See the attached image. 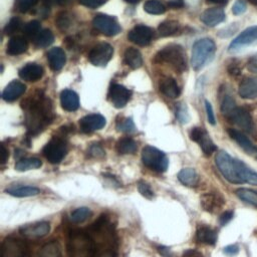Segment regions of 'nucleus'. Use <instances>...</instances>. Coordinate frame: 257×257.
<instances>
[{
    "label": "nucleus",
    "mask_w": 257,
    "mask_h": 257,
    "mask_svg": "<svg viewBox=\"0 0 257 257\" xmlns=\"http://www.w3.org/2000/svg\"><path fill=\"white\" fill-rule=\"evenodd\" d=\"M179 181L188 187H195L199 183V175L198 173L192 168H186L179 172L178 174Z\"/></svg>",
    "instance_id": "nucleus-30"
},
{
    "label": "nucleus",
    "mask_w": 257,
    "mask_h": 257,
    "mask_svg": "<svg viewBox=\"0 0 257 257\" xmlns=\"http://www.w3.org/2000/svg\"><path fill=\"white\" fill-rule=\"evenodd\" d=\"M209 3H213V4H219V5H225L228 3L229 0H206Z\"/></svg>",
    "instance_id": "nucleus-60"
},
{
    "label": "nucleus",
    "mask_w": 257,
    "mask_h": 257,
    "mask_svg": "<svg viewBox=\"0 0 257 257\" xmlns=\"http://www.w3.org/2000/svg\"><path fill=\"white\" fill-rule=\"evenodd\" d=\"M138 190L141 193V195H143L147 199H152L154 197V191L152 190L151 186L148 183L144 182V181L139 182Z\"/></svg>",
    "instance_id": "nucleus-46"
},
{
    "label": "nucleus",
    "mask_w": 257,
    "mask_h": 257,
    "mask_svg": "<svg viewBox=\"0 0 257 257\" xmlns=\"http://www.w3.org/2000/svg\"><path fill=\"white\" fill-rule=\"evenodd\" d=\"M115 249L113 246L110 247H105L102 246L101 247V251L97 250V253L95 255V257H115Z\"/></svg>",
    "instance_id": "nucleus-49"
},
{
    "label": "nucleus",
    "mask_w": 257,
    "mask_h": 257,
    "mask_svg": "<svg viewBox=\"0 0 257 257\" xmlns=\"http://www.w3.org/2000/svg\"><path fill=\"white\" fill-rule=\"evenodd\" d=\"M21 104L25 111V125L29 135H37L52 122L54 118L52 103L42 91L30 95Z\"/></svg>",
    "instance_id": "nucleus-1"
},
{
    "label": "nucleus",
    "mask_w": 257,
    "mask_h": 257,
    "mask_svg": "<svg viewBox=\"0 0 257 257\" xmlns=\"http://www.w3.org/2000/svg\"><path fill=\"white\" fill-rule=\"evenodd\" d=\"M215 162L223 177L230 183H248L257 186V173L252 171L242 161L234 159L226 152L221 151L216 155Z\"/></svg>",
    "instance_id": "nucleus-2"
},
{
    "label": "nucleus",
    "mask_w": 257,
    "mask_h": 257,
    "mask_svg": "<svg viewBox=\"0 0 257 257\" xmlns=\"http://www.w3.org/2000/svg\"><path fill=\"white\" fill-rule=\"evenodd\" d=\"M182 257H204V256H203L199 251H197V250L188 249V250H186V251L183 253Z\"/></svg>",
    "instance_id": "nucleus-55"
},
{
    "label": "nucleus",
    "mask_w": 257,
    "mask_h": 257,
    "mask_svg": "<svg viewBox=\"0 0 257 257\" xmlns=\"http://www.w3.org/2000/svg\"><path fill=\"white\" fill-rule=\"evenodd\" d=\"M155 32L154 30L146 25H137L135 26L127 34V38L133 43L140 45V46H146L149 45L153 38H154Z\"/></svg>",
    "instance_id": "nucleus-12"
},
{
    "label": "nucleus",
    "mask_w": 257,
    "mask_h": 257,
    "mask_svg": "<svg viewBox=\"0 0 257 257\" xmlns=\"http://www.w3.org/2000/svg\"><path fill=\"white\" fill-rule=\"evenodd\" d=\"M43 75V68L37 63H27L19 70V76L26 81H37Z\"/></svg>",
    "instance_id": "nucleus-24"
},
{
    "label": "nucleus",
    "mask_w": 257,
    "mask_h": 257,
    "mask_svg": "<svg viewBox=\"0 0 257 257\" xmlns=\"http://www.w3.org/2000/svg\"><path fill=\"white\" fill-rule=\"evenodd\" d=\"M190 139L200 145L203 153L206 156H211L217 150L216 145L211 140L209 134L203 127H193L190 132Z\"/></svg>",
    "instance_id": "nucleus-11"
},
{
    "label": "nucleus",
    "mask_w": 257,
    "mask_h": 257,
    "mask_svg": "<svg viewBox=\"0 0 257 257\" xmlns=\"http://www.w3.org/2000/svg\"><path fill=\"white\" fill-rule=\"evenodd\" d=\"M108 0H79V3L85 7H88L90 9H95L104 3H106Z\"/></svg>",
    "instance_id": "nucleus-48"
},
{
    "label": "nucleus",
    "mask_w": 257,
    "mask_h": 257,
    "mask_svg": "<svg viewBox=\"0 0 257 257\" xmlns=\"http://www.w3.org/2000/svg\"><path fill=\"white\" fill-rule=\"evenodd\" d=\"M205 108H206V113H207L208 121L211 124H215L216 123V119H215V114H214V111H213V107H212L211 103L208 100H205Z\"/></svg>",
    "instance_id": "nucleus-51"
},
{
    "label": "nucleus",
    "mask_w": 257,
    "mask_h": 257,
    "mask_svg": "<svg viewBox=\"0 0 257 257\" xmlns=\"http://www.w3.org/2000/svg\"><path fill=\"white\" fill-rule=\"evenodd\" d=\"M26 90V86L19 80H12L9 82L2 92V98L5 101H14L20 97Z\"/></svg>",
    "instance_id": "nucleus-21"
},
{
    "label": "nucleus",
    "mask_w": 257,
    "mask_h": 257,
    "mask_svg": "<svg viewBox=\"0 0 257 257\" xmlns=\"http://www.w3.org/2000/svg\"><path fill=\"white\" fill-rule=\"evenodd\" d=\"M233 215H234L233 211H226V212H224V213L220 216V218H219L220 225H222V226L226 225V224L233 218Z\"/></svg>",
    "instance_id": "nucleus-54"
},
{
    "label": "nucleus",
    "mask_w": 257,
    "mask_h": 257,
    "mask_svg": "<svg viewBox=\"0 0 257 257\" xmlns=\"http://www.w3.org/2000/svg\"><path fill=\"white\" fill-rule=\"evenodd\" d=\"M236 106L237 105L234 98L230 94H225L221 102V111L224 114V116L227 117Z\"/></svg>",
    "instance_id": "nucleus-41"
},
{
    "label": "nucleus",
    "mask_w": 257,
    "mask_h": 257,
    "mask_svg": "<svg viewBox=\"0 0 257 257\" xmlns=\"http://www.w3.org/2000/svg\"><path fill=\"white\" fill-rule=\"evenodd\" d=\"M228 134L248 155L257 158V148L251 143V141L240 131L235 128H228Z\"/></svg>",
    "instance_id": "nucleus-19"
},
{
    "label": "nucleus",
    "mask_w": 257,
    "mask_h": 257,
    "mask_svg": "<svg viewBox=\"0 0 257 257\" xmlns=\"http://www.w3.org/2000/svg\"><path fill=\"white\" fill-rule=\"evenodd\" d=\"M113 48L110 44L101 42L94 45L88 53V59L94 66H105L111 59Z\"/></svg>",
    "instance_id": "nucleus-9"
},
{
    "label": "nucleus",
    "mask_w": 257,
    "mask_h": 257,
    "mask_svg": "<svg viewBox=\"0 0 257 257\" xmlns=\"http://www.w3.org/2000/svg\"><path fill=\"white\" fill-rule=\"evenodd\" d=\"M238 251H239V248L237 245H229L224 248V253H226L227 255H230V256L237 254Z\"/></svg>",
    "instance_id": "nucleus-56"
},
{
    "label": "nucleus",
    "mask_w": 257,
    "mask_h": 257,
    "mask_svg": "<svg viewBox=\"0 0 257 257\" xmlns=\"http://www.w3.org/2000/svg\"><path fill=\"white\" fill-rule=\"evenodd\" d=\"M28 48V43L25 37L20 35H15L10 38L7 44L6 52L9 55H19L24 53Z\"/></svg>",
    "instance_id": "nucleus-26"
},
{
    "label": "nucleus",
    "mask_w": 257,
    "mask_h": 257,
    "mask_svg": "<svg viewBox=\"0 0 257 257\" xmlns=\"http://www.w3.org/2000/svg\"><path fill=\"white\" fill-rule=\"evenodd\" d=\"M47 60L50 68L54 71L60 70L66 61L65 52L60 47H52L47 52Z\"/></svg>",
    "instance_id": "nucleus-22"
},
{
    "label": "nucleus",
    "mask_w": 257,
    "mask_h": 257,
    "mask_svg": "<svg viewBox=\"0 0 257 257\" xmlns=\"http://www.w3.org/2000/svg\"><path fill=\"white\" fill-rule=\"evenodd\" d=\"M105 125V118L98 113L87 114L79 119V127L82 133L88 134L102 128Z\"/></svg>",
    "instance_id": "nucleus-17"
},
{
    "label": "nucleus",
    "mask_w": 257,
    "mask_h": 257,
    "mask_svg": "<svg viewBox=\"0 0 257 257\" xmlns=\"http://www.w3.org/2000/svg\"><path fill=\"white\" fill-rule=\"evenodd\" d=\"M236 195L238 198H240L243 202H246L248 204L254 205L257 207V192L246 189V188H240L236 190Z\"/></svg>",
    "instance_id": "nucleus-38"
},
{
    "label": "nucleus",
    "mask_w": 257,
    "mask_h": 257,
    "mask_svg": "<svg viewBox=\"0 0 257 257\" xmlns=\"http://www.w3.org/2000/svg\"><path fill=\"white\" fill-rule=\"evenodd\" d=\"M6 193H8L11 196L14 197H30V196H36L40 193V190L36 187L32 186H11L5 190Z\"/></svg>",
    "instance_id": "nucleus-29"
},
{
    "label": "nucleus",
    "mask_w": 257,
    "mask_h": 257,
    "mask_svg": "<svg viewBox=\"0 0 257 257\" xmlns=\"http://www.w3.org/2000/svg\"><path fill=\"white\" fill-rule=\"evenodd\" d=\"M200 19L205 25L209 27H214L225 20V12L222 8H209L202 13Z\"/></svg>",
    "instance_id": "nucleus-20"
},
{
    "label": "nucleus",
    "mask_w": 257,
    "mask_h": 257,
    "mask_svg": "<svg viewBox=\"0 0 257 257\" xmlns=\"http://www.w3.org/2000/svg\"><path fill=\"white\" fill-rule=\"evenodd\" d=\"M155 61L166 62L178 72H183L187 69L186 52L184 48L178 44H169L163 47L156 54Z\"/></svg>",
    "instance_id": "nucleus-4"
},
{
    "label": "nucleus",
    "mask_w": 257,
    "mask_h": 257,
    "mask_svg": "<svg viewBox=\"0 0 257 257\" xmlns=\"http://www.w3.org/2000/svg\"><path fill=\"white\" fill-rule=\"evenodd\" d=\"M247 69L252 73H257V54L252 55L246 64Z\"/></svg>",
    "instance_id": "nucleus-52"
},
{
    "label": "nucleus",
    "mask_w": 257,
    "mask_h": 257,
    "mask_svg": "<svg viewBox=\"0 0 257 257\" xmlns=\"http://www.w3.org/2000/svg\"><path fill=\"white\" fill-rule=\"evenodd\" d=\"M63 43L65 44V46H66L68 49H72V48L75 46V40H74V38L71 37V36L66 37V38L64 39Z\"/></svg>",
    "instance_id": "nucleus-59"
},
{
    "label": "nucleus",
    "mask_w": 257,
    "mask_h": 257,
    "mask_svg": "<svg viewBox=\"0 0 257 257\" xmlns=\"http://www.w3.org/2000/svg\"><path fill=\"white\" fill-rule=\"evenodd\" d=\"M22 20L19 17H12L4 27V33L6 35H12L19 31L22 27Z\"/></svg>",
    "instance_id": "nucleus-42"
},
{
    "label": "nucleus",
    "mask_w": 257,
    "mask_h": 257,
    "mask_svg": "<svg viewBox=\"0 0 257 257\" xmlns=\"http://www.w3.org/2000/svg\"><path fill=\"white\" fill-rule=\"evenodd\" d=\"M257 42V26H250L243 30L230 44L229 51H237L242 47Z\"/></svg>",
    "instance_id": "nucleus-13"
},
{
    "label": "nucleus",
    "mask_w": 257,
    "mask_h": 257,
    "mask_svg": "<svg viewBox=\"0 0 257 257\" xmlns=\"http://www.w3.org/2000/svg\"><path fill=\"white\" fill-rule=\"evenodd\" d=\"M91 215H92V213H91L89 208H87V207H80V208L75 209L71 213L70 220H71V222H73L75 224H79V223H82V222L86 221Z\"/></svg>",
    "instance_id": "nucleus-39"
},
{
    "label": "nucleus",
    "mask_w": 257,
    "mask_h": 257,
    "mask_svg": "<svg viewBox=\"0 0 257 257\" xmlns=\"http://www.w3.org/2000/svg\"><path fill=\"white\" fill-rule=\"evenodd\" d=\"M116 128L118 132L122 133H133L136 131L134 121L132 120V118L128 117H123L120 120H118L116 123Z\"/></svg>",
    "instance_id": "nucleus-45"
},
{
    "label": "nucleus",
    "mask_w": 257,
    "mask_h": 257,
    "mask_svg": "<svg viewBox=\"0 0 257 257\" xmlns=\"http://www.w3.org/2000/svg\"><path fill=\"white\" fill-rule=\"evenodd\" d=\"M181 29L180 23L175 20H166L160 23L158 27V32L161 36L167 37V36H172L177 34Z\"/></svg>",
    "instance_id": "nucleus-32"
},
{
    "label": "nucleus",
    "mask_w": 257,
    "mask_h": 257,
    "mask_svg": "<svg viewBox=\"0 0 257 257\" xmlns=\"http://www.w3.org/2000/svg\"><path fill=\"white\" fill-rule=\"evenodd\" d=\"M225 204L224 197L218 192H208L201 196L202 208L210 213L218 212Z\"/></svg>",
    "instance_id": "nucleus-16"
},
{
    "label": "nucleus",
    "mask_w": 257,
    "mask_h": 257,
    "mask_svg": "<svg viewBox=\"0 0 257 257\" xmlns=\"http://www.w3.org/2000/svg\"><path fill=\"white\" fill-rule=\"evenodd\" d=\"M97 242L91 233L82 229L71 230L67 239V257H95Z\"/></svg>",
    "instance_id": "nucleus-3"
},
{
    "label": "nucleus",
    "mask_w": 257,
    "mask_h": 257,
    "mask_svg": "<svg viewBox=\"0 0 257 257\" xmlns=\"http://www.w3.org/2000/svg\"><path fill=\"white\" fill-rule=\"evenodd\" d=\"M50 225L47 222H38L33 224H27L20 227L19 232L21 235L27 238H40L49 233Z\"/></svg>",
    "instance_id": "nucleus-18"
},
{
    "label": "nucleus",
    "mask_w": 257,
    "mask_h": 257,
    "mask_svg": "<svg viewBox=\"0 0 257 257\" xmlns=\"http://www.w3.org/2000/svg\"><path fill=\"white\" fill-rule=\"evenodd\" d=\"M144 9L146 12L153 15L163 14L166 11L165 5L159 0H148L144 5Z\"/></svg>",
    "instance_id": "nucleus-40"
},
{
    "label": "nucleus",
    "mask_w": 257,
    "mask_h": 257,
    "mask_svg": "<svg viewBox=\"0 0 257 257\" xmlns=\"http://www.w3.org/2000/svg\"><path fill=\"white\" fill-rule=\"evenodd\" d=\"M251 4H253V5H256L257 6V0H248Z\"/></svg>",
    "instance_id": "nucleus-62"
},
{
    "label": "nucleus",
    "mask_w": 257,
    "mask_h": 257,
    "mask_svg": "<svg viewBox=\"0 0 257 257\" xmlns=\"http://www.w3.org/2000/svg\"><path fill=\"white\" fill-rule=\"evenodd\" d=\"M143 164L158 173H163L167 170L169 161L167 156L160 150L152 146H146L142 151Z\"/></svg>",
    "instance_id": "nucleus-6"
},
{
    "label": "nucleus",
    "mask_w": 257,
    "mask_h": 257,
    "mask_svg": "<svg viewBox=\"0 0 257 257\" xmlns=\"http://www.w3.org/2000/svg\"><path fill=\"white\" fill-rule=\"evenodd\" d=\"M26 253L27 245L21 239L8 237L1 244V257H25Z\"/></svg>",
    "instance_id": "nucleus-10"
},
{
    "label": "nucleus",
    "mask_w": 257,
    "mask_h": 257,
    "mask_svg": "<svg viewBox=\"0 0 257 257\" xmlns=\"http://www.w3.org/2000/svg\"><path fill=\"white\" fill-rule=\"evenodd\" d=\"M196 239L200 243L214 245L217 241V233L209 226L200 225L196 231Z\"/></svg>",
    "instance_id": "nucleus-27"
},
{
    "label": "nucleus",
    "mask_w": 257,
    "mask_h": 257,
    "mask_svg": "<svg viewBox=\"0 0 257 257\" xmlns=\"http://www.w3.org/2000/svg\"><path fill=\"white\" fill-rule=\"evenodd\" d=\"M40 31V22L38 20H31L23 27V33L30 38H34Z\"/></svg>",
    "instance_id": "nucleus-43"
},
{
    "label": "nucleus",
    "mask_w": 257,
    "mask_h": 257,
    "mask_svg": "<svg viewBox=\"0 0 257 257\" xmlns=\"http://www.w3.org/2000/svg\"><path fill=\"white\" fill-rule=\"evenodd\" d=\"M42 165L41 161L37 158H23L20 159L16 164H15V169L17 171H28L31 169H37L40 168Z\"/></svg>",
    "instance_id": "nucleus-36"
},
{
    "label": "nucleus",
    "mask_w": 257,
    "mask_h": 257,
    "mask_svg": "<svg viewBox=\"0 0 257 257\" xmlns=\"http://www.w3.org/2000/svg\"><path fill=\"white\" fill-rule=\"evenodd\" d=\"M7 159H8V150L2 144L1 145V165H4L7 162Z\"/></svg>",
    "instance_id": "nucleus-58"
},
{
    "label": "nucleus",
    "mask_w": 257,
    "mask_h": 257,
    "mask_svg": "<svg viewBox=\"0 0 257 257\" xmlns=\"http://www.w3.org/2000/svg\"><path fill=\"white\" fill-rule=\"evenodd\" d=\"M246 10V3L244 0H237L235 1V3L233 4L232 7V12L235 15H240L242 13H244Z\"/></svg>",
    "instance_id": "nucleus-50"
},
{
    "label": "nucleus",
    "mask_w": 257,
    "mask_h": 257,
    "mask_svg": "<svg viewBox=\"0 0 257 257\" xmlns=\"http://www.w3.org/2000/svg\"><path fill=\"white\" fill-rule=\"evenodd\" d=\"M125 2H127V3H130V4H137V3H139L141 0H124Z\"/></svg>",
    "instance_id": "nucleus-61"
},
{
    "label": "nucleus",
    "mask_w": 257,
    "mask_h": 257,
    "mask_svg": "<svg viewBox=\"0 0 257 257\" xmlns=\"http://www.w3.org/2000/svg\"><path fill=\"white\" fill-rule=\"evenodd\" d=\"M227 70H228V74L231 75L232 77H237L241 74V69L237 63H231L228 66Z\"/></svg>",
    "instance_id": "nucleus-53"
},
{
    "label": "nucleus",
    "mask_w": 257,
    "mask_h": 257,
    "mask_svg": "<svg viewBox=\"0 0 257 257\" xmlns=\"http://www.w3.org/2000/svg\"><path fill=\"white\" fill-rule=\"evenodd\" d=\"M216 44L210 38H202L197 40L192 48L191 64L195 70L203 68L214 56Z\"/></svg>",
    "instance_id": "nucleus-5"
},
{
    "label": "nucleus",
    "mask_w": 257,
    "mask_h": 257,
    "mask_svg": "<svg viewBox=\"0 0 257 257\" xmlns=\"http://www.w3.org/2000/svg\"><path fill=\"white\" fill-rule=\"evenodd\" d=\"M54 41V35L50 29L41 30L34 38L33 44L37 48H45L48 47Z\"/></svg>",
    "instance_id": "nucleus-33"
},
{
    "label": "nucleus",
    "mask_w": 257,
    "mask_h": 257,
    "mask_svg": "<svg viewBox=\"0 0 257 257\" xmlns=\"http://www.w3.org/2000/svg\"><path fill=\"white\" fill-rule=\"evenodd\" d=\"M160 91L169 98H177L180 93L181 89L177 83V81L173 77H167L162 80L160 83Z\"/></svg>",
    "instance_id": "nucleus-28"
},
{
    "label": "nucleus",
    "mask_w": 257,
    "mask_h": 257,
    "mask_svg": "<svg viewBox=\"0 0 257 257\" xmlns=\"http://www.w3.org/2000/svg\"><path fill=\"white\" fill-rule=\"evenodd\" d=\"M123 56H124L125 64L133 69L140 68L143 64V57L141 52L134 47H127L124 51Z\"/></svg>",
    "instance_id": "nucleus-31"
},
{
    "label": "nucleus",
    "mask_w": 257,
    "mask_h": 257,
    "mask_svg": "<svg viewBox=\"0 0 257 257\" xmlns=\"http://www.w3.org/2000/svg\"><path fill=\"white\" fill-rule=\"evenodd\" d=\"M92 25L98 32L105 36H115L121 30L116 19L105 14L95 15L92 20Z\"/></svg>",
    "instance_id": "nucleus-8"
},
{
    "label": "nucleus",
    "mask_w": 257,
    "mask_h": 257,
    "mask_svg": "<svg viewBox=\"0 0 257 257\" xmlns=\"http://www.w3.org/2000/svg\"><path fill=\"white\" fill-rule=\"evenodd\" d=\"M60 103L64 110L74 111L79 107V98L75 91L71 89H63L60 92Z\"/></svg>",
    "instance_id": "nucleus-25"
},
{
    "label": "nucleus",
    "mask_w": 257,
    "mask_h": 257,
    "mask_svg": "<svg viewBox=\"0 0 257 257\" xmlns=\"http://www.w3.org/2000/svg\"><path fill=\"white\" fill-rule=\"evenodd\" d=\"M137 149H138V146L136 141L128 137L122 138L116 143V151L121 155L133 154L137 151Z\"/></svg>",
    "instance_id": "nucleus-35"
},
{
    "label": "nucleus",
    "mask_w": 257,
    "mask_h": 257,
    "mask_svg": "<svg viewBox=\"0 0 257 257\" xmlns=\"http://www.w3.org/2000/svg\"><path fill=\"white\" fill-rule=\"evenodd\" d=\"M38 0H15V9L20 13H26L37 4Z\"/></svg>",
    "instance_id": "nucleus-44"
},
{
    "label": "nucleus",
    "mask_w": 257,
    "mask_h": 257,
    "mask_svg": "<svg viewBox=\"0 0 257 257\" xmlns=\"http://www.w3.org/2000/svg\"><path fill=\"white\" fill-rule=\"evenodd\" d=\"M72 19H73L72 14H70L67 11H61L57 14L55 18V24L59 30L65 31L71 26Z\"/></svg>",
    "instance_id": "nucleus-37"
},
{
    "label": "nucleus",
    "mask_w": 257,
    "mask_h": 257,
    "mask_svg": "<svg viewBox=\"0 0 257 257\" xmlns=\"http://www.w3.org/2000/svg\"><path fill=\"white\" fill-rule=\"evenodd\" d=\"M88 155L92 158H101L104 155V151L98 144H93L88 149Z\"/></svg>",
    "instance_id": "nucleus-47"
},
{
    "label": "nucleus",
    "mask_w": 257,
    "mask_h": 257,
    "mask_svg": "<svg viewBox=\"0 0 257 257\" xmlns=\"http://www.w3.org/2000/svg\"><path fill=\"white\" fill-rule=\"evenodd\" d=\"M239 95L242 98L253 99L257 97V76L244 78L238 89Z\"/></svg>",
    "instance_id": "nucleus-23"
},
{
    "label": "nucleus",
    "mask_w": 257,
    "mask_h": 257,
    "mask_svg": "<svg viewBox=\"0 0 257 257\" xmlns=\"http://www.w3.org/2000/svg\"><path fill=\"white\" fill-rule=\"evenodd\" d=\"M226 118L246 132L252 131V127H253L252 117L244 107L236 106Z\"/></svg>",
    "instance_id": "nucleus-14"
},
{
    "label": "nucleus",
    "mask_w": 257,
    "mask_h": 257,
    "mask_svg": "<svg viewBox=\"0 0 257 257\" xmlns=\"http://www.w3.org/2000/svg\"><path fill=\"white\" fill-rule=\"evenodd\" d=\"M43 156L51 164H57L63 160L67 153V146L64 139L53 137L43 148Z\"/></svg>",
    "instance_id": "nucleus-7"
},
{
    "label": "nucleus",
    "mask_w": 257,
    "mask_h": 257,
    "mask_svg": "<svg viewBox=\"0 0 257 257\" xmlns=\"http://www.w3.org/2000/svg\"><path fill=\"white\" fill-rule=\"evenodd\" d=\"M168 6L172 9H179L184 6L183 0H170L168 2Z\"/></svg>",
    "instance_id": "nucleus-57"
},
{
    "label": "nucleus",
    "mask_w": 257,
    "mask_h": 257,
    "mask_svg": "<svg viewBox=\"0 0 257 257\" xmlns=\"http://www.w3.org/2000/svg\"><path fill=\"white\" fill-rule=\"evenodd\" d=\"M38 257H61V248L56 241L47 242L40 248Z\"/></svg>",
    "instance_id": "nucleus-34"
},
{
    "label": "nucleus",
    "mask_w": 257,
    "mask_h": 257,
    "mask_svg": "<svg viewBox=\"0 0 257 257\" xmlns=\"http://www.w3.org/2000/svg\"><path fill=\"white\" fill-rule=\"evenodd\" d=\"M108 98L116 108L123 107L131 98V90L121 84L113 83L108 90Z\"/></svg>",
    "instance_id": "nucleus-15"
}]
</instances>
